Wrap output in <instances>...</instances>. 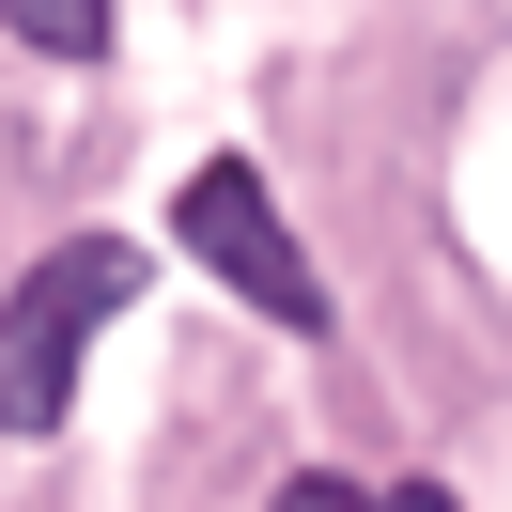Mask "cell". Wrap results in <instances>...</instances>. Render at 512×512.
Returning <instances> with one entry per match:
<instances>
[{"instance_id": "277c9868", "label": "cell", "mask_w": 512, "mask_h": 512, "mask_svg": "<svg viewBox=\"0 0 512 512\" xmlns=\"http://www.w3.org/2000/svg\"><path fill=\"white\" fill-rule=\"evenodd\" d=\"M264 512H373V497H357V481H311V466H295V481H280Z\"/></svg>"}, {"instance_id": "7a4b0ae2", "label": "cell", "mask_w": 512, "mask_h": 512, "mask_svg": "<svg viewBox=\"0 0 512 512\" xmlns=\"http://www.w3.org/2000/svg\"><path fill=\"white\" fill-rule=\"evenodd\" d=\"M171 249L218 264L249 311H280V326H295V342H326V280H311V249L280 233V202H264V171H249V156H202L187 187H171Z\"/></svg>"}, {"instance_id": "6da1fadb", "label": "cell", "mask_w": 512, "mask_h": 512, "mask_svg": "<svg viewBox=\"0 0 512 512\" xmlns=\"http://www.w3.org/2000/svg\"><path fill=\"white\" fill-rule=\"evenodd\" d=\"M125 295H140V249H109V233H78V249H47L16 280V311H0V435H47L78 404V357H94V326Z\"/></svg>"}, {"instance_id": "3957f363", "label": "cell", "mask_w": 512, "mask_h": 512, "mask_svg": "<svg viewBox=\"0 0 512 512\" xmlns=\"http://www.w3.org/2000/svg\"><path fill=\"white\" fill-rule=\"evenodd\" d=\"M16 16V47H47V63H94L109 47V0H0Z\"/></svg>"}]
</instances>
